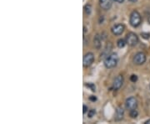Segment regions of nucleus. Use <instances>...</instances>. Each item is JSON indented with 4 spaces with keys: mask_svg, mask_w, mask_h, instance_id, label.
<instances>
[{
    "mask_svg": "<svg viewBox=\"0 0 150 124\" xmlns=\"http://www.w3.org/2000/svg\"><path fill=\"white\" fill-rule=\"evenodd\" d=\"M124 110L122 106H118L116 109V113H115V120L116 121H121L124 118Z\"/></svg>",
    "mask_w": 150,
    "mask_h": 124,
    "instance_id": "10",
    "label": "nucleus"
},
{
    "mask_svg": "<svg viewBox=\"0 0 150 124\" xmlns=\"http://www.w3.org/2000/svg\"><path fill=\"white\" fill-rule=\"evenodd\" d=\"M115 2H117V3H123L124 0H114Z\"/></svg>",
    "mask_w": 150,
    "mask_h": 124,
    "instance_id": "21",
    "label": "nucleus"
},
{
    "mask_svg": "<svg viewBox=\"0 0 150 124\" xmlns=\"http://www.w3.org/2000/svg\"><path fill=\"white\" fill-rule=\"evenodd\" d=\"M118 61V56L116 53L109 54L104 60V65L108 69H112L115 67Z\"/></svg>",
    "mask_w": 150,
    "mask_h": 124,
    "instance_id": "1",
    "label": "nucleus"
},
{
    "mask_svg": "<svg viewBox=\"0 0 150 124\" xmlns=\"http://www.w3.org/2000/svg\"><path fill=\"white\" fill-rule=\"evenodd\" d=\"M144 124H150V119H149V120H147L145 123H144Z\"/></svg>",
    "mask_w": 150,
    "mask_h": 124,
    "instance_id": "22",
    "label": "nucleus"
},
{
    "mask_svg": "<svg viewBox=\"0 0 150 124\" xmlns=\"http://www.w3.org/2000/svg\"><path fill=\"white\" fill-rule=\"evenodd\" d=\"M100 7L104 10H108L113 5V0H99Z\"/></svg>",
    "mask_w": 150,
    "mask_h": 124,
    "instance_id": "9",
    "label": "nucleus"
},
{
    "mask_svg": "<svg viewBox=\"0 0 150 124\" xmlns=\"http://www.w3.org/2000/svg\"><path fill=\"white\" fill-rule=\"evenodd\" d=\"M146 61V55L143 52L137 53L133 57V62L137 65H141Z\"/></svg>",
    "mask_w": 150,
    "mask_h": 124,
    "instance_id": "5",
    "label": "nucleus"
},
{
    "mask_svg": "<svg viewBox=\"0 0 150 124\" xmlns=\"http://www.w3.org/2000/svg\"><path fill=\"white\" fill-rule=\"evenodd\" d=\"M124 31V25H121V24H118V25H116L114 26L112 28V33L115 35H120L123 34V32Z\"/></svg>",
    "mask_w": 150,
    "mask_h": 124,
    "instance_id": "8",
    "label": "nucleus"
},
{
    "mask_svg": "<svg viewBox=\"0 0 150 124\" xmlns=\"http://www.w3.org/2000/svg\"><path fill=\"white\" fill-rule=\"evenodd\" d=\"M94 61V55L91 52L85 54L83 56V65L84 67H88L90 66Z\"/></svg>",
    "mask_w": 150,
    "mask_h": 124,
    "instance_id": "4",
    "label": "nucleus"
},
{
    "mask_svg": "<svg viewBox=\"0 0 150 124\" xmlns=\"http://www.w3.org/2000/svg\"><path fill=\"white\" fill-rule=\"evenodd\" d=\"M125 44H126V40H118V46L119 47V48H124V46H125Z\"/></svg>",
    "mask_w": 150,
    "mask_h": 124,
    "instance_id": "12",
    "label": "nucleus"
},
{
    "mask_svg": "<svg viewBox=\"0 0 150 124\" xmlns=\"http://www.w3.org/2000/svg\"><path fill=\"white\" fill-rule=\"evenodd\" d=\"M86 87H89V88L91 89L93 91H96V87H95V86L93 85V84H91V83H88V84H87L86 85Z\"/></svg>",
    "mask_w": 150,
    "mask_h": 124,
    "instance_id": "17",
    "label": "nucleus"
},
{
    "mask_svg": "<svg viewBox=\"0 0 150 124\" xmlns=\"http://www.w3.org/2000/svg\"><path fill=\"white\" fill-rule=\"evenodd\" d=\"M89 99H90L91 101H93V102H95V101L97 100V98H96V97H94V96H91V97H89Z\"/></svg>",
    "mask_w": 150,
    "mask_h": 124,
    "instance_id": "20",
    "label": "nucleus"
},
{
    "mask_svg": "<svg viewBox=\"0 0 150 124\" xmlns=\"http://www.w3.org/2000/svg\"><path fill=\"white\" fill-rule=\"evenodd\" d=\"M130 25L133 28H137L140 25L142 22V18L140 14L138 11H133L130 14V18H129Z\"/></svg>",
    "mask_w": 150,
    "mask_h": 124,
    "instance_id": "2",
    "label": "nucleus"
},
{
    "mask_svg": "<svg viewBox=\"0 0 150 124\" xmlns=\"http://www.w3.org/2000/svg\"><path fill=\"white\" fill-rule=\"evenodd\" d=\"M125 106H126V108L128 109V110H133V109H136L137 106H138V101L137 99L133 97H131L128 98L126 100V102H125Z\"/></svg>",
    "mask_w": 150,
    "mask_h": 124,
    "instance_id": "6",
    "label": "nucleus"
},
{
    "mask_svg": "<svg viewBox=\"0 0 150 124\" xmlns=\"http://www.w3.org/2000/svg\"><path fill=\"white\" fill-rule=\"evenodd\" d=\"M123 84H124V77L122 76H118L114 80L113 89L117 91V90L120 89V87L123 86Z\"/></svg>",
    "mask_w": 150,
    "mask_h": 124,
    "instance_id": "7",
    "label": "nucleus"
},
{
    "mask_svg": "<svg viewBox=\"0 0 150 124\" xmlns=\"http://www.w3.org/2000/svg\"><path fill=\"white\" fill-rule=\"evenodd\" d=\"M126 43L130 46H135L139 43V36L133 32H129L126 35Z\"/></svg>",
    "mask_w": 150,
    "mask_h": 124,
    "instance_id": "3",
    "label": "nucleus"
},
{
    "mask_svg": "<svg viewBox=\"0 0 150 124\" xmlns=\"http://www.w3.org/2000/svg\"><path fill=\"white\" fill-rule=\"evenodd\" d=\"M101 38L99 35H96L94 38V45L97 49H100L101 47Z\"/></svg>",
    "mask_w": 150,
    "mask_h": 124,
    "instance_id": "11",
    "label": "nucleus"
},
{
    "mask_svg": "<svg viewBox=\"0 0 150 124\" xmlns=\"http://www.w3.org/2000/svg\"><path fill=\"white\" fill-rule=\"evenodd\" d=\"M83 113H86V112H88V106H85V105H83Z\"/></svg>",
    "mask_w": 150,
    "mask_h": 124,
    "instance_id": "19",
    "label": "nucleus"
},
{
    "mask_svg": "<svg viewBox=\"0 0 150 124\" xmlns=\"http://www.w3.org/2000/svg\"><path fill=\"white\" fill-rule=\"evenodd\" d=\"M129 1H130V2H133V3H135L137 0H129Z\"/></svg>",
    "mask_w": 150,
    "mask_h": 124,
    "instance_id": "23",
    "label": "nucleus"
},
{
    "mask_svg": "<svg viewBox=\"0 0 150 124\" xmlns=\"http://www.w3.org/2000/svg\"><path fill=\"white\" fill-rule=\"evenodd\" d=\"M84 10H85V13H86V14H91V11H92V7H91V5H86L85 7H84Z\"/></svg>",
    "mask_w": 150,
    "mask_h": 124,
    "instance_id": "14",
    "label": "nucleus"
},
{
    "mask_svg": "<svg viewBox=\"0 0 150 124\" xmlns=\"http://www.w3.org/2000/svg\"><path fill=\"white\" fill-rule=\"evenodd\" d=\"M139 115V112H137V110L136 109H133V110H131L130 111V117H132V118H136Z\"/></svg>",
    "mask_w": 150,
    "mask_h": 124,
    "instance_id": "13",
    "label": "nucleus"
},
{
    "mask_svg": "<svg viewBox=\"0 0 150 124\" xmlns=\"http://www.w3.org/2000/svg\"><path fill=\"white\" fill-rule=\"evenodd\" d=\"M141 36L143 39H145V40H149L150 38V34L149 33H144V32H143V33H141Z\"/></svg>",
    "mask_w": 150,
    "mask_h": 124,
    "instance_id": "16",
    "label": "nucleus"
},
{
    "mask_svg": "<svg viewBox=\"0 0 150 124\" xmlns=\"http://www.w3.org/2000/svg\"><path fill=\"white\" fill-rule=\"evenodd\" d=\"M95 113H96V111L94 110V109H92V110H90V111H88V117H93V116L95 115Z\"/></svg>",
    "mask_w": 150,
    "mask_h": 124,
    "instance_id": "15",
    "label": "nucleus"
},
{
    "mask_svg": "<svg viewBox=\"0 0 150 124\" xmlns=\"http://www.w3.org/2000/svg\"><path fill=\"white\" fill-rule=\"evenodd\" d=\"M130 80H131L132 82H135V81L138 80V76H135V75H132V76H130Z\"/></svg>",
    "mask_w": 150,
    "mask_h": 124,
    "instance_id": "18",
    "label": "nucleus"
}]
</instances>
